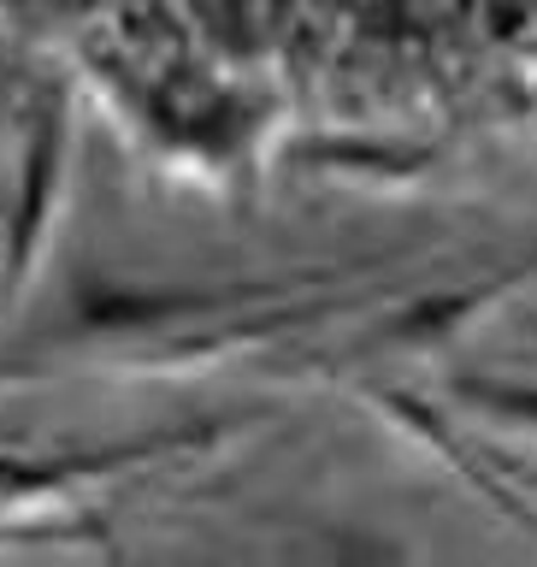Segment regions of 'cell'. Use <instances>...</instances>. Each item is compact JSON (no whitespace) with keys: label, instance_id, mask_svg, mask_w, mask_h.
<instances>
[{"label":"cell","instance_id":"1","mask_svg":"<svg viewBox=\"0 0 537 567\" xmlns=\"http://www.w3.org/2000/svg\"><path fill=\"white\" fill-rule=\"evenodd\" d=\"M207 24L283 106L343 136L537 113V0H207Z\"/></svg>","mask_w":537,"mask_h":567}]
</instances>
